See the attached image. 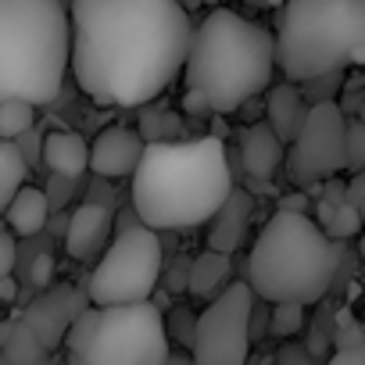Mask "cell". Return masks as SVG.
<instances>
[{"instance_id":"6da1fadb","label":"cell","mask_w":365,"mask_h":365,"mask_svg":"<svg viewBox=\"0 0 365 365\" xmlns=\"http://www.w3.org/2000/svg\"><path fill=\"white\" fill-rule=\"evenodd\" d=\"M72 76L97 104L140 108L187 68L194 26L179 0H72Z\"/></svg>"},{"instance_id":"7a4b0ae2","label":"cell","mask_w":365,"mask_h":365,"mask_svg":"<svg viewBox=\"0 0 365 365\" xmlns=\"http://www.w3.org/2000/svg\"><path fill=\"white\" fill-rule=\"evenodd\" d=\"M233 194L222 140H147L133 172V212L158 233H187L215 219Z\"/></svg>"},{"instance_id":"3957f363","label":"cell","mask_w":365,"mask_h":365,"mask_svg":"<svg viewBox=\"0 0 365 365\" xmlns=\"http://www.w3.org/2000/svg\"><path fill=\"white\" fill-rule=\"evenodd\" d=\"M276 68V33L230 8H215L194 29L182 79L190 90L208 93L215 115H233L269 90Z\"/></svg>"},{"instance_id":"277c9868","label":"cell","mask_w":365,"mask_h":365,"mask_svg":"<svg viewBox=\"0 0 365 365\" xmlns=\"http://www.w3.org/2000/svg\"><path fill=\"white\" fill-rule=\"evenodd\" d=\"M72 68V19L61 0H0V101L51 104Z\"/></svg>"},{"instance_id":"5b68a950","label":"cell","mask_w":365,"mask_h":365,"mask_svg":"<svg viewBox=\"0 0 365 365\" xmlns=\"http://www.w3.org/2000/svg\"><path fill=\"white\" fill-rule=\"evenodd\" d=\"M340 269V240H333L312 215L279 208L258 233L247 258V283L255 297L279 304H315L329 294Z\"/></svg>"},{"instance_id":"8992f818","label":"cell","mask_w":365,"mask_h":365,"mask_svg":"<svg viewBox=\"0 0 365 365\" xmlns=\"http://www.w3.org/2000/svg\"><path fill=\"white\" fill-rule=\"evenodd\" d=\"M272 26L276 61L294 83L365 65V0H283Z\"/></svg>"},{"instance_id":"52a82bcc","label":"cell","mask_w":365,"mask_h":365,"mask_svg":"<svg viewBox=\"0 0 365 365\" xmlns=\"http://www.w3.org/2000/svg\"><path fill=\"white\" fill-rule=\"evenodd\" d=\"M68 365H165L168 326L154 301L90 304L65 336Z\"/></svg>"},{"instance_id":"ba28073f","label":"cell","mask_w":365,"mask_h":365,"mask_svg":"<svg viewBox=\"0 0 365 365\" xmlns=\"http://www.w3.org/2000/svg\"><path fill=\"white\" fill-rule=\"evenodd\" d=\"M165 265V247L158 230L136 222H122L108 244V251L97 258V269L90 276L86 297L90 304H136L150 301Z\"/></svg>"},{"instance_id":"9c48e42d","label":"cell","mask_w":365,"mask_h":365,"mask_svg":"<svg viewBox=\"0 0 365 365\" xmlns=\"http://www.w3.org/2000/svg\"><path fill=\"white\" fill-rule=\"evenodd\" d=\"M287 179L294 187H322L326 179L347 172V118L336 101H315L290 140Z\"/></svg>"},{"instance_id":"30bf717a","label":"cell","mask_w":365,"mask_h":365,"mask_svg":"<svg viewBox=\"0 0 365 365\" xmlns=\"http://www.w3.org/2000/svg\"><path fill=\"white\" fill-rule=\"evenodd\" d=\"M251 315H255L251 283H230L197 315V329H194V344H190L194 361L197 365H247Z\"/></svg>"},{"instance_id":"8fae6325","label":"cell","mask_w":365,"mask_h":365,"mask_svg":"<svg viewBox=\"0 0 365 365\" xmlns=\"http://www.w3.org/2000/svg\"><path fill=\"white\" fill-rule=\"evenodd\" d=\"M143 133L129 129V125H111L104 133H97V140L90 143V172L101 179H122L133 175L140 158H143Z\"/></svg>"},{"instance_id":"7c38bea8","label":"cell","mask_w":365,"mask_h":365,"mask_svg":"<svg viewBox=\"0 0 365 365\" xmlns=\"http://www.w3.org/2000/svg\"><path fill=\"white\" fill-rule=\"evenodd\" d=\"M83 312H86V297L76 294L72 287H61V290L40 297V301L26 312L22 322H26V326L43 340V347L51 351V347H58V344L68 336V326H72Z\"/></svg>"},{"instance_id":"4fadbf2b","label":"cell","mask_w":365,"mask_h":365,"mask_svg":"<svg viewBox=\"0 0 365 365\" xmlns=\"http://www.w3.org/2000/svg\"><path fill=\"white\" fill-rule=\"evenodd\" d=\"M111 230H115V215L108 205H97V201H86L72 212L68 219V230H65V251L76 258V262H93L108 251L111 244Z\"/></svg>"},{"instance_id":"5bb4252c","label":"cell","mask_w":365,"mask_h":365,"mask_svg":"<svg viewBox=\"0 0 365 365\" xmlns=\"http://www.w3.org/2000/svg\"><path fill=\"white\" fill-rule=\"evenodd\" d=\"M240 165L255 182H269L283 168V140L269 122H255L240 133Z\"/></svg>"},{"instance_id":"9a60e30c","label":"cell","mask_w":365,"mask_h":365,"mask_svg":"<svg viewBox=\"0 0 365 365\" xmlns=\"http://www.w3.org/2000/svg\"><path fill=\"white\" fill-rule=\"evenodd\" d=\"M251 212H255V197H251L247 190H237V187H233V194L226 197V205H222V208L215 212V219H212L208 247L233 255V251L244 244V237H247Z\"/></svg>"},{"instance_id":"2e32d148","label":"cell","mask_w":365,"mask_h":365,"mask_svg":"<svg viewBox=\"0 0 365 365\" xmlns=\"http://www.w3.org/2000/svg\"><path fill=\"white\" fill-rule=\"evenodd\" d=\"M43 161L58 179H79L90 168V143L72 129H58L43 140Z\"/></svg>"},{"instance_id":"e0dca14e","label":"cell","mask_w":365,"mask_h":365,"mask_svg":"<svg viewBox=\"0 0 365 365\" xmlns=\"http://www.w3.org/2000/svg\"><path fill=\"white\" fill-rule=\"evenodd\" d=\"M304 115H308V108H304L301 90H297L294 79H290V83H279V86L269 90V118H265V122L279 133L283 143H290V140L297 136Z\"/></svg>"},{"instance_id":"ac0fdd59","label":"cell","mask_w":365,"mask_h":365,"mask_svg":"<svg viewBox=\"0 0 365 365\" xmlns=\"http://www.w3.org/2000/svg\"><path fill=\"white\" fill-rule=\"evenodd\" d=\"M8 226L15 237H36L43 226H47V215H51V194L40 190V187H22L15 194V201L8 205Z\"/></svg>"},{"instance_id":"d6986e66","label":"cell","mask_w":365,"mask_h":365,"mask_svg":"<svg viewBox=\"0 0 365 365\" xmlns=\"http://www.w3.org/2000/svg\"><path fill=\"white\" fill-rule=\"evenodd\" d=\"M230 279V255L226 251H201L194 262H190V279H187V290L194 297H212L222 283Z\"/></svg>"},{"instance_id":"ffe728a7","label":"cell","mask_w":365,"mask_h":365,"mask_svg":"<svg viewBox=\"0 0 365 365\" xmlns=\"http://www.w3.org/2000/svg\"><path fill=\"white\" fill-rule=\"evenodd\" d=\"M0 344H4V361H11V365H43L47 361L43 340L26 322L4 326L0 329Z\"/></svg>"},{"instance_id":"44dd1931","label":"cell","mask_w":365,"mask_h":365,"mask_svg":"<svg viewBox=\"0 0 365 365\" xmlns=\"http://www.w3.org/2000/svg\"><path fill=\"white\" fill-rule=\"evenodd\" d=\"M26 175H29V158L22 154V147L15 140H0V212H8L15 194L26 187Z\"/></svg>"},{"instance_id":"7402d4cb","label":"cell","mask_w":365,"mask_h":365,"mask_svg":"<svg viewBox=\"0 0 365 365\" xmlns=\"http://www.w3.org/2000/svg\"><path fill=\"white\" fill-rule=\"evenodd\" d=\"M36 122V104L33 101H0V140H19L33 133Z\"/></svg>"},{"instance_id":"603a6c76","label":"cell","mask_w":365,"mask_h":365,"mask_svg":"<svg viewBox=\"0 0 365 365\" xmlns=\"http://www.w3.org/2000/svg\"><path fill=\"white\" fill-rule=\"evenodd\" d=\"M304 308H308V304H297V301H279V304H272L269 333H272V336H294V333L304 326Z\"/></svg>"},{"instance_id":"cb8c5ba5","label":"cell","mask_w":365,"mask_h":365,"mask_svg":"<svg viewBox=\"0 0 365 365\" xmlns=\"http://www.w3.org/2000/svg\"><path fill=\"white\" fill-rule=\"evenodd\" d=\"M361 230H365V219H361V212H358L351 201L336 205V212H333V219H329V226H326V233H329L333 240H351V237H361Z\"/></svg>"},{"instance_id":"d4e9b609","label":"cell","mask_w":365,"mask_h":365,"mask_svg":"<svg viewBox=\"0 0 365 365\" xmlns=\"http://www.w3.org/2000/svg\"><path fill=\"white\" fill-rule=\"evenodd\" d=\"M179 118L175 115H154V111H147V118H143V125H140V133H143V140H175L179 136Z\"/></svg>"},{"instance_id":"484cf974","label":"cell","mask_w":365,"mask_h":365,"mask_svg":"<svg viewBox=\"0 0 365 365\" xmlns=\"http://www.w3.org/2000/svg\"><path fill=\"white\" fill-rule=\"evenodd\" d=\"M365 168V122H347V172Z\"/></svg>"},{"instance_id":"4316f807","label":"cell","mask_w":365,"mask_h":365,"mask_svg":"<svg viewBox=\"0 0 365 365\" xmlns=\"http://www.w3.org/2000/svg\"><path fill=\"white\" fill-rule=\"evenodd\" d=\"M15 258H19L15 233H11V226H0V279H4V276H11V269H15Z\"/></svg>"},{"instance_id":"83f0119b","label":"cell","mask_w":365,"mask_h":365,"mask_svg":"<svg viewBox=\"0 0 365 365\" xmlns=\"http://www.w3.org/2000/svg\"><path fill=\"white\" fill-rule=\"evenodd\" d=\"M365 344V329L354 326L347 315H340V329H336V347H358Z\"/></svg>"},{"instance_id":"f1b7e54d","label":"cell","mask_w":365,"mask_h":365,"mask_svg":"<svg viewBox=\"0 0 365 365\" xmlns=\"http://www.w3.org/2000/svg\"><path fill=\"white\" fill-rule=\"evenodd\" d=\"M182 111H190V115H215V111H212V101H208V93H201V90H190V86H187V93H182Z\"/></svg>"},{"instance_id":"f546056e","label":"cell","mask_w":365,"mask_h":365,"mask_svg":"<svg viewBox=\"0 0 365 365\" xmlns=\"http://www.w3.org/2000/svg\"><path fill=\"white\" fill-rule=\"evenodd\" d=\"M326 365H365V344H358V347H336Z\"/></svg>"},{"instance_id":"4dcf8cb0","label":"cell","mask_w":365,"mask_h":365,"mask_svg":"<svg viewBox=\"0 0 365 365\" xmlns=\"http://www.w3.org/2000/svg\"><path fill=\"white\" fill-rule=\"evenodd\" d=\"M347 201L361 212V219H365V168L361 172H354V179L347 182Z\"/></svg>"},{"instance_id":"1f68e13d","label":"cell","mask_w":365,"mask_h":365,"mask_svg":"<svg viewBox=\"0 0 365 365\" xmlns=\"http://www.w3.org/2000/svg\"><path fill=\"white\" fill-rule=\"evenodd\" d=\"M51 272H54V258H51V255H40V258L33 262V283H36V287H47V283H51Z\"/></svg>"},{"instance_id":"d6a6232c","label":"cell","mask_w":365,"mask_h":365,"mask_svg":"<svg viewBox=\"0 0 365 365\" xmlns=\"http://www.w3.org/2000/svg\"><path fill=\"white\" fill-rule=\"evenodd\" d=\"M322 187H326V201H333V205H344L347 201V187H344V182H336V175L326 179Z\"/></svg>"},{"instance_id":"836d02e7","label":"cell","mask_w":365,"mask_h":365,"mask_svg":"<svg viewBox=\"0 0 365 365\" xmlns=\"http://www.w3.org/2000/svg\"><path fill=\"white\" fill-rule=\"evenodd\" d=\"M165 365H197V361H194V354H182V351H168Z\"/></svg>"},{"instance_id":"e575fe53","label":"cell","mask_w":365,"mask_h":365,"mask_svg":"<svg viewBox=\"0 0 365 365\" xmlns=\"http://www.w3.org/2000/svg\"><path fill=\"white\" fill-rule=\"evenodd\" d=\"M11 297H15V279L4 276V279H0V301H11Z\"/></svg>"},{"instance_id":"d590c367","label":"cell","mask_w":365,"mask_h":365,"mask_svg":"<svg viewBox=\"0 0 365 365\" xmlns=\"http://www.w3.org/2000/svg\"><path fill=\"white\" fill-rule=\"evenodd\" d=\"M255 4H265V8H283V0H255Z\"/></svg>"},{"instance_id":"8d00e7d4","label":"cell","mask_w":365,"mask_h":365,"mask_svg":"<svg viewBox=\"0 0 365 365\" xmlns=\"http://www.w3.org/2000/svg\"><path fill=\"white\" fill-rule=\"evenodd\" d=\"M358 255H361V262H365V230H361V237H358Z\"/></svg>"},{"instance_id":"74e56055","label":"cell","mask_w":365,"mask_h":365,"mask_svg":"<svg viewBox=\"0 0 365 365\" xmlns=\"http://www.w3.org/2000/svg\"><path fill=\"white\" fill-rule=\"evenodd\" d=\"M201 4H212V8H215V4H219V0H201Z\"/></svg>"},{"instance_id":"f35d334b","label":"cell","mask_w":365,"mask_h":365,"mask_svg":"<svg viewBox=\"0 0 365 365\" xmlns=\"http://www.w3.org/2000/svg\"><path fill=\"white\" fill-rule=\"evenodd\" d=\"M0 361H4V344H0Z\"/></svg>"}]
</instances>
